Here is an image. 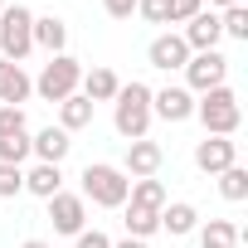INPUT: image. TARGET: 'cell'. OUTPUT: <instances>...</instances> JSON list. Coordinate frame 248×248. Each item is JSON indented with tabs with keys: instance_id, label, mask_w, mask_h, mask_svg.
<instances>
[{
	"instance_id": "1",
	"label": "cell",
	"mask_w": 248,
	"mask_h": 248,
	"mask_svg": "<svg viewBox=\"0 0 248 248\" xmlns=\"http://www.w3.org/2000/svg\"><path fill=\"white\" fill-rule=\"evenodd\" d=\"M112 127H117L122 141H141L146 137V127H151V88L141 78L117 88V97H112Z\"/></svg>"
},
{
	"instance_id": "2",
	"label": "cell",
	"mask_w": 248,
	"mask_h": 248,
	"mask_svg": "<svg viewBox=\"0 0 248 248\" xmlns=\"http://www.w3.org/2000/svg\"><path fill=\"white\" fill-rule=\"evenodd\" d=\"M195 117L204 122V137H233L238 122H243V107H238V93L224 83V88H209L200 93L195 102Z\"/></svg>"
},
{
	"instance_id": "3",
	"label": "cell",
	"mask_w": 248,
	"mask_h": 248,
	"mask_svg": "<svg viewBox=\"0 0 248 248\" xmlns=\"http://www.w3.org/2000/svg\"><path fill=\"white\" fill-rule=\"evenodd\" d=\"M132 195V180L122 175V166H107V161H88L83 166V200L102 204V209H122Z\"/></svg>"
},
{
	"instance_id": "4",
	"label": "cell",
	"mask_w": 248,
	"mask_h": 248,
	"mask_svg": "<svg viewBox=\"0 0 248 248\" xmlns=\"http://www.w3.org/2000/svg\"><path fill=\"white\" fill-rule=\"evenodd\" d=\"M30 54H34V10L5 5V15H0V59L25 63Z\"/></svg>"
},
{
	"instance_id": "5",
	"label": "cell",
	"mask_w": 248,
	"mask_h": 248,
	"mask_svg": "<svg viewBox=\"0 0 248 248\" xmlns=\"http://www.w3.org/2000/svg\"><path fill=\"white\" fill-rule=\"evenodd\" d=\"M78 83H83V63L78 59H68V54H54L49 63H44V73L34 78V93L44 97V102H63V97H73L78 93Z\"/></svg>"
},
{
	"instance_id": "6",
	"label": "cell",
	"mask_w": 248,
	"mask_h": 248,
	"mask_svg": "<svg viewBox=\"0 0 248 248\" xmlns=\"http://www.w3.org/2000/svg\"><path fill=\"white\" fill-rule=\"evenodd\" d=\"M224 78H229V59H224L219 49H209V54H190V63H185V88H190V93L224 88Z\"/></svg>"
},
{
	"instance_id": "7",
	"label": "cell",
	"mask_w": 248,
	"mask_h": 248,
	"mask_svg": "<svg viewBox=\"0 0 248 248\" xmlns=\"http://www.w3.org/2000/svg\"><path fill=\"white\" fill-rule=\"evenodd\" d=\"M44 204H49V224H54V233H68V238L83 233V224H88V200H83V195L59 190V195L44 200Z\"/></svg>"
},
{
	"instance_id": "8",
	"label": "cell",
	"mask_w": 248,
	"mask_h": 248,
	"mask_svg": "<svg viewBox=\"0 0 248 248\" xmlns=\"http://www.w3.org/2000/svg\"><path fill=\"white\" fill-rule=\"evenodd\" d=\"M195 166L204 175H219V170L238 166V141L233 137H204V141H195Z\"/></svg>"
},
{
	"instance_id": "9",
	"label": "cell",
	"mask_w": 248,
	"mask_h": 248,
	"mask_svg": "<svg viewBox=\"0 0 248 248\" xmlns=\"http://www.w3.org/2000/svg\"><path fill=\"white\" fill-rule=\"evenodd\" d=\"M161 161H166L161 141H151V137L127 141V161H122V175H127V180H146V175H156V170H161Z\"/></svg>"
},
{
	"instance_id": "10",
	"label": "cell",
	"mask_w": 248,
	"mask_h": 248,
	"mask_svg": "<svg viewBox=\"0 0 248 248\" xmlns=\"http://www.w3.org/2000/svg\"><path fill=\"white\" fill-rule=\"evenodd\" d=\"M151 117H161V122H190L195 117V93L190 88H161V93H151Z\"/></svg>"
},
{
	"instance_id": "11",
	"label": "cell",
	"mask_w": 248,
	"mask_h": 248,
	"mask_svg": "<svg viewBox=\"0 0 248 248\" xmlns=\"http://www.w3.org/2000/svg\"><path fill=\"white\" fill-rule=\"evenodd\" d=\"M180 39H185L190 54H209V49H219V39H224V30H219V10H200V15L180 30Z\"/></svg>"
},
{
	"instance_id": "12",
	"label": "cell",
	"mask_w": 248,
	"mask_h": 248,
	"mask_svg": "<svg viewBox=\"0 0 248 248\" xmlns=\"http://www.w3.org/2000/svg\"><path fill=\"white\" fill-rule=\"evenodd\" d=\"M30 93H34V78L25 73V63L0 59V107H20L30 102Z\"/></svg>"
},
{
	"instance_id": "13",
	"label": "cell",
	"mask_w": 248,
	"mask_h": 248,
	"mask_svg": "<svg viewBox=\"0 0 248 248\" xmlns=\"http://www.w3.org/2000/svg\"><path fill=\"white\" fill-rule=\"evenodd\" d=\"M146 59H151V68L170 73V68H185V63H190V49H185V39L170 30V34H156V39H151Z\"/></svg>"
},
{
	"instance_id": "14",
	"label": "cell",
	"mask_w": 248,
	"mask_h": 248,
	"mask_svg": "<svg viewBox=\"0 0 248 248\" xmlns=\"http://www.w3.org/2000/svg\"><path fill=\"white\" fill-rule=\"evenodd\" d=\"M73 151V141H68V132L63 127H44L39 137H30V156L34 161H44V166H63V156Z\"/></svg>"
},
{
	"instance_id": "15",
	"label": "cell",
	"mask_w": 248,
	"mask_h": 248,
	"mask_svg": "<svg viewBox=\"0 0 248 248\" xmlns=\"http://www.w3.org/2000/svg\"><path fill=\"white\" fill-rule=\"evenodd\" d=\"M161 229H166L170 238H185V233L200 229V209H195L190 200H166V209H161Z\"/></svg>"
},
{
	"instance_id": "16",
	"label": "cell",
	"mask_w": 248,
	"mask_h": 248,
	"mask_svg": "<svg viewBox=\"0 0 248 248\" xmlns=\"http://www.w3.org/2000/svg\"><path fill=\"white\" fill-rule=\"evenodd\" d=\"M78 88H83V97L97 107V102H112V97H117L122 78H117L112 68H83V83H78Z\"/></svg>"
},
{
	"instance_id": "17",
	"label": "cell",
	"mask_w": 248,
	"mask_h": 248,
	"mask_svg": "<svg viewBox=\"0 0 248 248\" xmlns=\"http://www.w3.org/2000/svg\"><path fill=\"white\" fill-rule=\"evenodd\" d=\"M25 190L39 195V200H54V195L63 190V166H44V161H34V166L25 170Z\"/></svg>"
},
{
	"instance_id": "18",
	"label": "cell",
	"mask_w": 248,
	"mask_h": 248,
	"mask_svg": "<svg viewBox=\"0 0 248 248\" xmlns=\"http://www.w3.org/2000/svg\"><path fill=\"white\" fill-rule=\"evenodd\" d=\"M63 44H68V25L59 15H34V49H49V59H54V54H63Z\"/></svg>"
},
{
	"instance_id": "19",
	"label": "cell",
	"mask_w": 248,
	"mask_h": 248,
	"mask_svg": "<svg viewBox=\"0 0 248 248\" xmlns=\"http://www.w3.org/2000/svg\"><path fill=\"white\" fill-rule=\"evenodd\" d=\"M195 233H200V248H238V243H243V233H238L233 219H209V224H200Z\"/></svg>"
},
{
	"instance_id": "20",
	"label": "cell",
	"mask_w": 248,
	"mask_h": 248,
	"mask_svg": "<svg viewBox=\"0 0 248 248\" xmlns=\"http://www.w3.org/2000/svg\"><path fill=\"white\" fill-rule=\"evenodd\" d=\"M88 122H93V102H88L83 93H73V97H63V102H59V127H63L68 137H73V132H83Z\"/></svg>"
},
{
	"instance_id": "21",
	"label": "cell",
	"mask_w": 248,
	"mask_h": 248,
	"mask_svg": "<svg viewBox=\"0 0 248 248\" xmlns=\"http://www.w3.org/2000/svg\"><path fill=\"white\" fill-rule=\"evenodd\" d=\"M127 204H137V209H166V185L156 180V175H146V180H132V195H127Z\"/></svg>"
},
{
	"instance_id": "22",
	"label": "cell",
	"mask_w": 248,
	"mask_h": 248,
	"mask_svg": "<svg viewBox=\"0 0 248 248\" xmlns=\"http://www.w3.org/2000/svg\"><path fill=\"white\" fill-rule=\"evenodd\" d=\"M219 195H224L229 204H243V200H248V170H243V166L219 170Z\"/></svg>"
},
{
	"instance_id": "23",
	"label": "cell",
	"mask_w": 248,
	"mask_h": 248,
	"mask_svg": "<svg viewBox=\"0 0 248 248\" xmlns=\"http://www.w3.org/2000/svg\"><path fill=\"white\" fill-rule=\"evenodd\" d=\"M161 229V214L156 209H137V204H127V238H151Z\"/></svg>"
},
{
	"instance_id": "24",
	"label": "cell",
	"mask_w": 248,
	"mask_h": 248,
	"mask_svg": "<svg viewBox=\"0 0 248 248\" xmlns=\"http://www.w3.org/2000/svg\"><path fill=\"white\" fill-rule=\"evenodd\" d=\"M0 161L25 170V161H30V132H20V137H0Z\"/></svg>"
},
{
	"instance_id": "25",
	"label": "cell",
	"mask_w": 248,
	"mask_h": 248,
	"mask_svg": "<svg viewBox=\"0 0 248 248\" xmlns=\"http://www.w3.org/2000/svg\"><path fill=\"white\" fill-rule=\"evenodd\" d=\"M219 30H224L229 39H248V5H229V10H219Z\"/></svg>"
},
{
	"instance_id": "26",
	"label": "cell",
	"mask_w": 248,
	"mask_h": 248,
	"mask_svg": "<svg viewBox=\"0 0 248 248\" xmlns=\"http://www.w3.org/2000/svg\"><path fill=\"white\" fill-rule=\"evenodd\" d=\"M25 190V170L20 166H5V161H0V200H15Z\"/></svg>"
},
{
	"instance_id": "27",
	"label": "cell",
	"mask_w": 248,
	"mask_h": 248,
	"mask_svg": "<svg viewBox=\"0 0 248 248\" xmlns=\"http://www.w3.org/2000/svg\"><path fill=\"white\" fill-rule=\"evenodd\" d=\"M20 132H30L25 107H0V137H20Z\"/></svg>"
},
{
	"instance_id": "28",
	"label": "cell",
	"mask_w": 248,
	"mask_h": 248,
	"mask_svg": "<svg viewBox=\"0 0 248 248\" xmlns=\"http://www.w3.org/2000/svg\"><path fill=\"white\" fill-rule=\"evenodd\" d=\"M137 15L151 25H170V0H137Z\"/></svg>"
},
{
	"instance_id": "29",
	"label": "cell",
	"mask_w": 248,
	"mask_h": 248,
	"mask_svg": "<svg viewBox=\"0 0 248 248\" xmlns=\"http://www.w3.org/2000/svg\"><path fill=\"white\" fill-rule=\"evenodd\" d=\"M204 10V0H170V25H190Z\"/></svg>"
},
{
	"instance_id": "30",
	"label": "cell",
	"mask_w": 248,
	"mask_h": 248,
	"mask_svg": "<svg viewBox=\"0 0 248 248\" xmlns=\"http://www.w3.org/2000/svg\"><path fill=\"white\" fill-rule=\"evenodd\" d=\"M102 10H107L112 20H132V15H137V0H102Z\"/></svg>"
},
{
	"instance_id": "31",
	"label": "cell",
	"mask_w": 248,
	"mask_h": 248,
	"mask_svg": "<svg viewBox=\"0 0 248 248\" xmlns=\"http://www.w3.org/2000/svg\"><path fill=\"white\" fill-rule=\"evenodd\" d=\"M78 248H112V238H107L102 229H83V233H78Z\"/></svg>"
},
{
	"instance_id": "32",
	"label": "cell",
	"mask_w": 248,
	"mask_h": 248,
	"mask_svg": "<svg viewBox=\"0 0 248 248\" xmlns=\"http://www.w3.org/2000/svg\"><path fill=\"white\" fill-rule=\"evenodd\" d=\"M229 5H243V0H209L204 10H229Z\"/></svg>"
},
{
	"instance_id": "33",
	"label": "cell",
	"mask_w": 248,
	"mask_h": 248,
	"mask_svg": "<svg viewBox=\"0 0 248 248\" xmlns=\"http://www.w3.org/2000/svg\"><path fill=\"white\" fill-rule=\"evenodd\" d=\"M112 248H146V238H122V243H112Z\"/></svg>"
},
{
	"instance_id": "34",
	"label": "cell",
	"mask_w": 248,
	"mask_h": 248,
	"mask_svg": "<svg viewBox=\"0 0 248 248\" xmlns=\"http://www.w3.org/2000/svg\"><path fill=\"white\" fill-rule=\"evenodd\" d=\"M25 248H54V243H44V238H30V243H25Z\"/></svg>"
},
{
	"instance_id": "35",
	"label": "cell",
	"mask_w": 248,
	"mask_h": 248,
	"mask_svg": "<svg viewBox=\"0 0 248 248\" xmlns=\"http://www.w3.org/2000/svg\"><path fill=\"white\" fill-rule=\"evenodd\" d=\"M5 5H10V0H0V15H5Z\"/></svg>"
}]
</instances>
